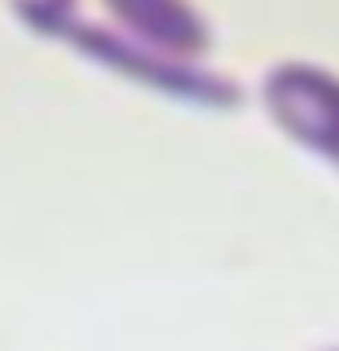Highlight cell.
<instances>
[{
    "label": "cell",
    "mask_w": 339,
    "mask_h": 351,
    "mask_svg": "<svg viewBox=\"0 0 339 351\" xmlns=\"http://www.w3.org/2000/svg\"><path fill=\"white\" fill-rule=\"evenodd\" d=\"M67 36L79 44L87 56H95L99 64L123 71L127 80H138L154 91H166L174 99L197 103V107H237L241 103V87L225 75H210V71H194L190 64H178L174 56L158 48H146L130 36H114L107 28H67Z\"/></svg>",
    "instance_id": "obj_1"
},
{
    "label": "cell",
    "mask_w": 339,
    "mask_h": 351,
    "mask_svg": "<svg viewBox=\"0 0 339 351\" xmlns=\"http://www.w3.org/2000/svg\"><path fill=\"white\" fill-rule=\"evenodd\" d=\"M264 107L292 143L339 170V75L312 64H280L264 75Z\"/></svg>",
    "instance_id": "obj_2"
},
{
    "label": "cell",
    "mask_w": 339,
    "mask_h": 351,
    "mask_svg": "<svg viewBox=\"0 0 339 351\" xmlns=\"http://www.w3.org/2000/svg\"><path fill=\"white\" fill-rule=\"evenodd\" d=\"M114 16L127 20L138 44L166 56H201L210 48V28L186 0H107Z\"/></svg>",
    "instance_id": "obj_3"
},
{
    "label": "cell",
    "mask_w": 339,
    "mask_h": 351,
    "mask_svg": "<svg viewBox=\"0 0 339 351\" xmlns=\"http://www.w3.org/2000/svg\"><path fill=\"white\" fill-rule=\"evenodd\" d=\"M20 8V16L32 24L36 32H67L71 28V8L75 0H12Z\"/></svg>",
    "instance_id": "obj_4"
}]
</instances>
